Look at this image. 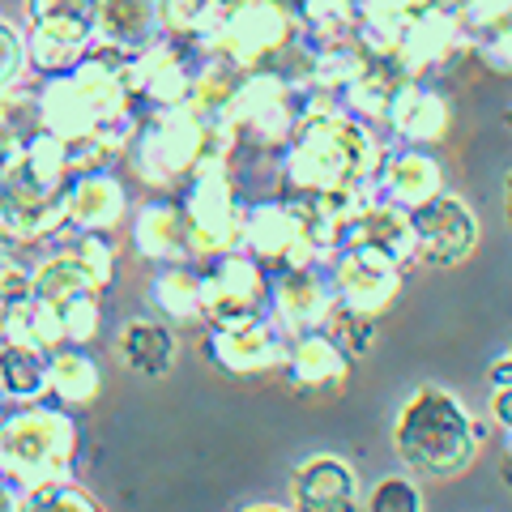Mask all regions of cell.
I'll return each instance as SVG.
<instances>
[{
    "label": "cell",
    "mask_w": 512,
    "mask_h": 512,
    "mask_svg": "<svg viewBox=\"0 0 512 512\" xmlns=\"http://www.w3.org/2000/svg\"><path fill=\"white\" fill-rule=\"evenodd\" d=\"M116 350H120L124 367H133L137 376L158 380L175 367V329L158 316H137L120 329Z\"/></svg>",
    "instance_id": "cell-18"
},
{
    "label": "cell",
    "mask_w": 512,
    "mask_h": 512,
    "mask_svg": "<svg viewBox=\"0 0 512 512\" xmlns=\"http://www.w3.org/2000/svg\"><path fill=\"white\" fill-rule=\"evenodd\" d=\"M333 338L342 342V350L350 359H363L367 350L376 346V316H363V312H350V308H333V316H329V325H325Z\"/></svg>",
    "instance_id": "cell-25"
},
{
    "label": "cell",
    "mask_w": 512,
    "mask_h": 512,
    "mask_svg": "<svg viewBox=\"0 0 512 512\" xmlns=\"http://www.w3.org/2000/svg\"><path fill=\"white\" fill-rule=\"evenodd\" d=\"M487 440L491 423L474 419L440 384H419L393 419V453L419 478H453L470 470Z\"/></svg>",
    "instance_id": "cell-1"
},
{
    "label": "cell",
    "mask_w": 512,
    "mask_h": 512,
    "mask_svg": "<svg viewBox=\"0 0 512 512\" xmlns=\"http://www.w3.org/2000/svg\"><path fill=\"white\" fill-rule=\"evenodd\" d=\"M508 227H512V175H508Z\"/></svg>",
    "instance_id": "cell-35"
},
{
    "label": "cell",
    "mask_w": 512,
    "mask_h": 512,
    "mask_svg": "<svg viewBox=\"0 0 512 512\" xmlns=\"http://www.w3.org/2000/svg\"><path fill=\"white\" fill-rule=\"evenodd\" d=\"M18 504H22V495L13 491L5 478H0V512H18Z\"/></svg>",
    "instance_id": "cell-32"
},
{
    "label": "cell",
    "mask_w": 512,
    "mask_h": 512,
    "mask_svg": "<svg viewBox=\"0 0 512 512\" xmlns=\"http://www.w3.org/2000/svg\"><path fill=\"white\" fill-rule=\"evenodd\" d=\"M444 192V167L436 154H427L423 146L406 150H384L376 180H372V201L397 205V210H419L423 201Z\"/></svg>",
    "instance_id": "cell-10"
},
{
    "label": "cell",
    "mask_w": 512,
    "mask_h": 512,
    "mask_svg": "<svg viewBox=\"0 0 512 512\" xmlns=\"http://www.w3.org/2000/svg\"><path fill=\"white\" fill-rule=\"evenodd\" d=\"M52 312L60 316V329H64V342L69 346H86V342L99 338V320H103L99 291H82V295L64 299Z\"/></svg>",
    "instance_id": "cell-22"
},
{
    "label": "cell",
    "mask_w": 512,
    "mask_h": 512,
    "mask_svg": "<svg viewBox=\"0 0 512 512\" xmlns=\"http://www.w3.org/2000/svg\"><path fill=\"white\" fill-rule=\"evenodd\" d=\"M325 265H329L333 291H338V303L350 312L380 320L397 303V295H402L406 269L372 248H342V252H333Z\"/></svg>",
    "instance_id": "cell-7"
},
{
    "label": "cell",
    "mask_w": 512,
    "mask_h": 512,
    "mask_svg": "<svg viewBox=\"0 0 512 512\" xmlns=\"http://www.w3.org/2000/svg\"><path fill=\"white\" fill-rule=\"evenodd\" d=\"M69 252H73V261L82 265V274L90 278L94 291H107L111 278H116V252H111L107 235H82Z\"/></svg>",
    "instance_id": "cell-26"
},
{
    "label": "cell",
    "mask_w": 512,
    "mask_h": 512,
    "mask_svg": "<svg viewBox=\"0 0 512 512\" xmlns=\"http://www.w3.org/2000/svg\"><path fill=\"white\" fill-rule=\"evenodd\" d=\"M13 73H18V39H13L9 30H0V86H5Z\"/></svg>",
    "instance_id": "cell-31"
},
{
    "label": "cell",
    "mask_w": 512,
    "mask_h": 512,
    "mask_svg": "<svg viewBox=\"0 0 512 512\" xmlns=\"http://www.w3.org/2000/svg\"><path fill=\"white\" fill-rule=\"evenodd\" d=\"M18 512H103V508L90 491L73 487V478H69V483H47V487L26 491Z\"/></svg>",
    "instance_id": "cell-23"
},
{
    "label": "cell",
    "mask_w": 512,
    "mask_h": 512,
    "mask_svg": "<svg viewBox=\"0 0 512 512\" xmlns=\"http://www.w3.org/2000/svg\"><path fill=\"white\" fill-rule=\"evenodd\" d=\"M448 124H453V103H448V94L419 82V77H410V82L397 86L393 107H389V128L406 141V146H423V150L436 146V141L448 133Z\"/></svg>",
    "instance_id": "cell-13"
},
{
    "label": "cell",
    "mask_w": 512,
    "mask_h": 512,
    "mask_svg": "<svg viewBox=\"0 0 512 512\" xmlns=\"http://www.w3.org/2000/svg\"><path fill=\"white\" fill-rule=\"evenodd\" d=\"M410 227H414V261L431 269H453L470 261L478 248V218L453 192H440V197L423 201L419 210H410Z\"/></svg>",
    "instance_id": "cell-6"
},
{
    "label": "cell",
    "mask_w": 512,
    "mask_h": 512,
    "mask_svg": "<svg viewBox=\"0 0 512 512\" xmlns=\"http://www.w3.org/2000/svg\"><path fill=\"white\" fill-rule=\"evenodd\" d=\"M248 512H295V508H278V504H256V508H248Z\"/></svg>",
    "instance_id": "cell-34"
},
{
    "label": "cell",
    "mask_w": 512,
    "mask_h": 512,
    "mask_svg": "<svg viewBox=\"0 0 512 512\" xmlns=\"http://www.w3.org/2000/svg\"><path fill=\"white\" fill-rule=\"evenodd\" d=\"M124 214V192L116 180L107 175H77V180L64 188V218L69 227H77V235H107Z\"/></svg>",
    "instance_id": "cell-17"
},
{
    "label": "cell",
    "mask_w": 512,
    "mask_h": 512,
    "mask_svg": "<svg viewBox=\"0 0 512 512\" xmlns=\"http://www.w3.org/2000/svg\"><path fill=\"white\" fill-rule=\"evenodd\" d=\"M367 512H423V487L410 474H389L367 491Z\"/></svg>",
    "instance_id": "cell-24"
},
{
    "label": "cell",
    "mask_w": 512,
    "mask_h": 512,
    "mask_svg": "<svg viewBox=\"0 0 512 512\" xmlns=\"http://www.w3.org/2000/svg\"><path fill=\"white\" fill-rule=\"evenodd\" d=\"M342 248H372L380 256H389L397 265H414V227H410V210L384 201H367L363 210L350 218V227L342 231Z\"/></svg>",
    "instance_id": "cell-14"
},
{
    "label": "cell",
    "mask_w": 512,
    "mask_h": 512,
    "mask_svg": "<svg viewBox=\"0 0 512 512\" xmlns=\"http://www.w3.org/2000/svg\"><path fill=\"white\" fill-rule=\"evenodd\" d=\"M359 474L346 457L316 453L291 470L295 512H359Z\"/></svg>",
    "instance_id": "cell-12"
},
{
    "label": "cell",
    "mask_w": 512,
    "mask_h": 512,
    "mask_svg": "<svg viewBox=\"0 0 512 512\" xmlns=\"http://www.w3.org/2000/svg\"><path fill=\"white\" fill-rule=\"evenodd\" d=\"M103 393V372L86 346H60L47 355V397L60 406H90Z\"/></svg>",
    "instance_id": "cell-19"
},
{
    "label": "cell",
    "mask_w": 512,
    "mask_h": 512,
    "mask_svg": "<svg viewBox=\"0 0 512 512\" xmlns=\"http://www.w3.org/2000/svg\"><path fill=\"white\" fill-rule=\"evenodd\" d=\"M0 342L35 346V350H43V355H52V350L69 346V342H64V329H60V316L47 308L43 299H35V295L9 303V316H5V333H0Z\"/></svg>",
    "instance_id": "cell-21"
},
{
    "label": "cell",
    "mask_w": 512,
    "mask_h": 512,
    "mask_svg": "<svg viewBox=\"0 0 512 512\" xmlns=\"http://www.w3.org/2000/svg\"><path fill=\"white\" fill-rule=\"evenodd\" d=\"M205 359L218 372L231 376H265L286 367L291 355V333H286L274 316H252L239 325H222V329H205Z\"/></svg>",
    "instance_id": "cell-5"
},
{
    "label": "cell",
    "mask_w": 512,
    "mask_h": 512,
    "mask_svg": "<svg viewBox=\"0 0 512 512\" xmlns=\"http://www.w3.org/2000/svg\"><path fill=\"white\" fill-rule=\"evenodd\" d=\"M146 303L158 320H167V325H205L201 274L192 269V261L158 265L150 286H146Z\"/></svg>",
    "instance_id": "cell-16"
},
{
    "label": "cell",
    "mask_w": 512,
    "mask_h": 512,
    "mask_svg": "<svg viewBox=\"0 0 512 512\" xmlns=\"http://www.w3.org/2000/svg\"><path fill=\"white\" fill-rule=\"evenodd\" d=\"M0 436H5V461H0V478L26 495L47 483H69L73 457H77V423L69 406L52 402H26L9 406L0 414Z\"/></svg>",
    "instance_id": "cell-2"
},
{
    "label": "cell",
    "mask_w": 512,
    "mask_h": 512,
    "mask_svg": "<svg viewBox=\"0 0 512 512\" xmlns=\"http://www.w3.org/2000/svg\"><path fill=\"white\" fill-rule=\"evenodd\" d=\"M350 359L342 342L329 329H312V333H295L291 338V355H286V384L295 393H316V397H338L350 384Z\"/></svg>",
    "instance_id": "cell-11"
},
{
    "label": "cell",
    "mask_w": 512,
    "mask_h": 512,
    "mask_svg": "<svg viewBox=\"0 0 512 512\" xmlns=\"http://www.w3.org/2000/svg\"><path fill=\"white\" fill-rule=\"evenodd\" d=\"M188 214V248L192 261H218L239 248V231H244V210L235 201V188L227 180L222 158H205L192 171V188L184 201Z\"/></svg>",
    "instance_id": "cell-3"
},
{
    "label": "cell",
    "mask_w": 512,
    "mask_h": 512,
    "mask_svg": "<svg viewBox=\"0 0 512 512\" xmlns=\"http://www.w3.org/2000/svg\"><path fill=\"white\" fill-rule=\"evenodd\" d=\"M239 248L256 256L269 274H282L291 265H312L320 261V252L312 244L308 227L291 214L286 201H265L244 210V231H239Z\"/></svg>",
    "instance_id": "cell-9"
},
{
    "label": "cell",
    "mask_w": 512,
    "mask_h": 512,
    "mask_svg": "<svg viewBox=\"0 0 512 512\" xmlns=\"http://www.w3.org/2000/svg\"><path fill=\"white\" fill-rule=\"evenodd\" d=\"M0 461H5V436H0Z\"/></svg>",
    "instance_id": "cell-36"
},
{
    "label": "cell",
    "mask_w": 512,
    "mask_h": 512,
    "mask_svg": "<svg viewBox=\"0 0 512 512\" xmlns=\"http://www.w3.org/2000/svg\"><path fill=\"white\" fill-rule=\"evenodd\" d=\"M474 52H478V60H483L487 69L512 73V22L478 30V35H474Z\"/></svg>",
    "instance_id": "cell-27"
},
{
    "label": "cell",
    "mask_w": 512,
    "mask_h": 512,
    "mask_svg": "<svg viewBox=\"0 0 512 512\" xmlns=\"http://www.w3.org/2000/svg\"><path fill=\"white\" fill-rule=\"evenodd\" d=\"M500 22H512V0H470V9L461 13L466 35H478V30L500 26Z\"/></svg>",
    "instance_id": "cell-28"
},
{
    "label": "cell",
    "mask_w": 512,
    "mask_h": 512,
    "mask_svg": "<svg viewBox=\"0 0 512 512\" xmlns=\"http://www.w3.org/2000/svg\"><path fill=\"white\" fill-rule=\"evenodd\" d=\"M487 384H491V389H512V342L491 359V367H487Z\"/></svg>",
    "instance_id": "cell-30"
},
{
    "label": "cell",
    "mask_w": 512,
    "mask_h": 512,
    "mask_svg": "<svg viewBox=\"0 0 512 512\" xmlns=\"http://www.w3.org/2000/svg\"><path fill=\"white\" fill-rule=\"evenodd\" d=\"M0 397L9 406L43 402L47 397V355L35 346L0 342Z\"/></svg>",
    "instance_id": "cell-20"
},
{
    "label": "cell",
    "mask_w": 512,
    "mask_h": 512,
    "mask_svg": "<svg viewBox=\"0 0 512 512\" xmlns=\"http://www.w3.org/2000/svg\"><path fill=\"white\" fill-rule=\"evenodd\" d=\"M133 248H137V256H146V261H154V265L192 261L184 205H167V201L141 205V214L133 222Z\"/></svg>",
    "instance_id": "cell-15"
},
{
    "label": "cell",
    "mask_w": 512,
    "mask_h": 512,
    "mask_svg": "<svg viewBox=\"0 0 512 512\" xmlns=\"http://www.w3.org/2000/svg\"><path fill=\"white\" fill-rule=\"evenodd\" d=\"M491 423H495V431H500V440L512 436V389L491 393Z\"/></svg>",
    "instance_id": "cell-29"
},
{
    "label": "cell",
    "mask_w": 512,
    "mask_h": 512,
    "mask_svg": "<svg viewBox=\"0 0 512 512\" xmlns=\"http://www.w3.org/2000/svg\"><path fill=\"white\" fill-rule=\"evenodd\" d=\"M201 303L205 329L269 316V269L244 248L218 256V261H210V269H201Z\"/></svg>",
    "instance_id": "cell-4"
},
{
    "label": "cell",
    "mask_w": 512,
    "mask_h": 512,
    "mask_svg": "<svg viewBox=\"0 0 512 512\" xmlns=\"http://www.w3.org/2000/svg\"><path fill=\"white\" fill-rule=\"evenodd\" d=\"M500 474H504V483L512 487V457H500Z\"/></svg>",
    "instance_id": "cell-33"
},
{
    "label": "cell",
    "mask_w": 512,
    "mask_h": 512,
    "mask_svg": "<svg viewBox=\"0 0 512 512\" xmlns=\"http://www.w3.org/2000/svg\"><path fill=\"white\" fill-rule=\"evenodd\" d=\"M333 308H338V291H333L329 265L312 261V265H291L282 274H269V316L291 333H312L325 329Z\"/></svg>",
    "instance_id": "cell-8"
}]
</instances>
